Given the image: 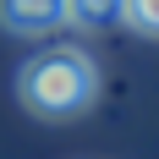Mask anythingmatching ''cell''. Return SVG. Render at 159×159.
<instances>
[{"label":"cell","mask_w":159,"mask_h":159,"mask_svg":"<svg viewBox=\"0 0 159 159\" xmlns=\"http://www.w3.org/2000/svg\"><path fill=\"white\" fill-rule=\"evenodd\" d=\"M16 93H22V104L33 115H44V121H71V115H82L99 99V66L77 44H49V49H39L22 66Z\"/></svg>","instance_id":"cell-1"},{"label":"cell","mask_w":159,"mask_h":159,"mask_svg":"<svg viewBox=\"0 0 159 159\" xmlns=\"http://www.w3.org/2000/svg\"><path fill=\"white\" fill-rule=\"evenodd\" d=\"M0 28L6 33H55L66 28V0H0Z\"/></svg>","instance_id":"cell-2"},{"label":"cell","mask_w":159,"mask_h":159,"mask_svg":"<svg viewBox=\"0 0 159 159\" xmlns=\"http://www.w3.org/2000/svg\"><path fill=\"white\" fill-rule=\"evenodd\" d=\"M66 22L82 33H104L121 22V0H66Z\"/></svg>","instance_id":"cell-3"},{"label":"cell","mask_w":159,"mask_h":159,"mask_svg":"<svg viewBox=\"0 0 159 159\" xmlns=\"http://www.w3.org/2000/svg\"><path fill=\"white\" fill-rule=\"evenodd\" d=\"M121 22L137 33H159V0H121Z\"/></svg>","instance_id":"cell-4"}]
</instances>
